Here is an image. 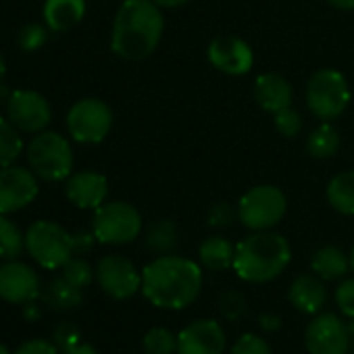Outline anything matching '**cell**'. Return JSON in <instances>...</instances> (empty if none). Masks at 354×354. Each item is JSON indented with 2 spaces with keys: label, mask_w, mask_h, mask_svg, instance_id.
<instances>
[{
  "label": "cell",
  "mask_w": 354,
  "mask_h": 354,
  "mask_svg": "<svg viewBox=\"0 0 354 354\" xmlns=\"http://www.w3.org/2000/svg\"><path fill=\"white\" fill-rule=\"evenodd\" d=\"M113 127V111L100 98H82L67 113V129L80 144L102 142Z\"/></svg>",
  "instance_id": "9"
},
{
  "label": "cell",
  "mask_w": 354,
  "mask_h": 354,
  "mask_svg": "<svg viewBox=\"0 0 354 354\" xmlns=\"http://www.w3.org/2000/svg\"><path fill=\"white\" fill-rule=\"evenodd\" d=\"M335 304H337V308H339V313L344 317L354 321V277L344 279L335 288Z\"/></svg>",
  "instance_id": "35"
},
{
  "label": "cell",
  "mask_w": 354,
  "mask_h": 354,
  "mask_svg": "<svg viewBox=\"0 0 354 354\" xmlns=\"http://www.w3.org/2000/svg\"><path fill=\"white\" fill-rule=\"evenodd\" d=\"M24 250H26V234H21V230L11 219L0 215V259L15 261Z\"/></svg>",
  "instance_id": "28"
},
{
  "label": "cell",
  "mask_w": 354,
  "mask_h": 354,
  "mask_svg": "<svg viewBox=\"0 0 354 354\" xmlns=\"http://www.w3.org/2000/svg\"><path fill=\"white\" fill-rule=\"evenodd\" d=\"M38 296L40 277L30 265L21 261H7L0 265V298L11 304H30Z\"/></svg>",
  "instance_id": "15"
},
{
  "label": "cell",
  "mask_w": 354,
  "mask_h": 354,
  "mask_svg": "<svg viewBox=\"0 0 354 354\" xmlns=\"http://www.w3.org/2000/svg\"><path fill=\"white\" fill-rule=\"evenodd\" d=\"M48 40V32L40 24H28L17 34V44L24 53H36L40 50Z\"/></svg>",
  "instance_id": "31"
},
{
  "label": "cell",
  "mask_w": 354,
  "mask_h": 354,
  "mask_svg": "<svg viewBox=\"0 0 354 354\" xmlns=\"http://www.w3.org/2000/svg\"><path fill=\"white\" fill-rule=\"evenodd\" d=\"M288 300L296 310H300L304 315H317L327 302V288H325L323 279L315 273L298 275L290 283Z\"/></svg>",
  "instance_id": "19"
},
{
  "label": "cell",
  "mask_w": 354,
  "mask_h": 354,
  "mask_svg": "<svg viewBox=\"0 0 354 354\" xmlns=\"http://www.w3.org/2000/svg\"><path fill=\"white\" fill-rule=\"evenodd\" d=\"M30 257L44 269H63L75 252V236L55 221H36L26 234Z\"/></svg>",
  "instance_id": "5"
},
{
  "label": "cell",
  "mask_w": 354,
  "mask_h": 354,
  "mask_svg": "<svg viewBox=\"0 0 354 354\" xmlns=\"http://www.w3.org/2000/svg\"><path fill=\"white\" fill-rule=\"evenodd\" d=\"M142 232V215L129 203L115 201L96 209L92 219V234L96 242L109 246H123L133 242Z\"/></svg>",
  "instance_id": "8"
},
{
  "label": "cell",
  "mask_w": 354,
  "mask_h": 354,
  "mask_svg": "<svg viewBox=\"0 0 354 354\" xmlns=\"http://www.w3.org/2000/svg\"><path fill=\"white\" fill-rule=\"evenodd\" d=\"M0 354H11V352H9V348H7L5 344H0Z\"/></svg>",
  "instance_id": "46"
},
{
  "label": "cell",
  "mask_w": 354,
  "mask_h": 354,
  "mask_svg": "<svg viewBox=\"0 0 354 354\" xmlns=\"http://www.w3.org/2000/svg\"><path fill=\"white\" fill-rule=\"evenodd\" d=\"M238 217V209L234 211L232 205L227 203H217L211 213H209V225L211 227H227L234 223V219Z\"/></svg>",
  "instance_id": "36"
},
{
  "label": "cell",
  "mask_w": 354,
  "mask_h": 354,
  "mask_svg": "<svg viewBox=\"0 0 354 354\" xmlns=\"http://www.w3.org/2000/svg\"><path fill=\"white\" fill-rule=\"evenodd\" d=\"M288 211V198L281 188L261 184L250 188L238 203V219L250 232L273 230Z\"/></svg>",
  "instance_id": "7"
},
{
  "label": "cell",
  "mask_w": 354,
  "mask_h": 354,
  "mask_svg": "<svg viewBox=\"0 0 354 354\" xmlns=\"http://www.w3.org/2000/svg\"><path fill=\"white\" fill-rule=\"evenodd\" d=\"M209 63L232 77H240L246 75L252 65H254V53L250 48V44L238 36L225 34V36H217L207 50Z\"/></svg>",
  "instance_id": "14"
},
{
  "label": "cell",
  "mask_w": 354,
  "mask_h": 354,
  "mask_svg": "<svg viewBox=\"0 0 354 354\" xmlns=\"http://www.w3.org/2000/svg\"><path fill=\"white\" fill-rule=\"evenodd\" d=\"M290 242L277 232H252L236 246L232 269L242 281L267 283L277 279L290 265Z\"/></svg>",
  "instance_id": "3"
},
{
  "label": "cell",
  "mask_w": 354,
  "mask_h": 354,
  "mask_svg": "<svg viewBox=\"0 0 354 354\" xmlns=\"http://www.w3.org/2000/svg\"><path fill=\"white\" fill-rule=\"evenodd\" d=\"M28 165L44 182H63L73 171V150L65 136L38 131L28 144Z\"/></svg>",
  "instance_id": "4"
},
{
  "label": "cell",
  "mask_w": 354,
  "mask_h": 354,
  "mask_svg": "<svg viewBox=\"0 0 354 354\" xmlns=\"http://www.w3.org/2000/svg\"><path fill=\"white\" fill-rule=\"evenodd\" d=\"M154 5H158L160 9H177V7H184L188 5L190 0H152Z\"/></svg>",
  "instance_id": "40"
},
{
  "label": "cell",
  "mask_w": 354,
  "mask_h": 354,
  "mask_svg": "<svg viewBox=\"0 0 354 354\" xmlns=\"http://www.w3.org/2000/svg\"><path fill=\"white\" fill-rule=\"evenodd\" d=\"M325 196L329 207L339 215H354V171H342L331 177Z\"/></svg>",
  "instance_id": "22"
},
{
  "label": "cell",
  "mask_w": 354,
  "mask_h": 354,
  "mask_svg": "<svg viewBox=\"0 0 354 354\" xmlns=\"http://www.w3.org/2000/svg\"><path fill=\"white\" fill-rule=\"evenodd\" d=\"M273 123H275V129L286 138H294L302 129V119H300L298 111H294L292 106H286V109L273 113Z\"/></svg>",
  "instance_id": "33"
},
{
  "label": "cell",
  "mask_w": 354,
  "mask_h": 354,
  "mask_svg": "<svg viewBox=\"0 0 354 354\" xmlns=\"http://www.w3.org/2000/svg\"><path fill=\"white\" fill-rule=\"evenodd\" d=\"M232 354H273L265 337L257 333H244L232 348Z\"/></svg>",
  "instance_id": "34"
},
{
  "label": "cell",
  "mask_w": 354,
  "mask_h": 354,
  "mask_svg": "<svg viewBox=\"0 0 354 354\" xmlns=\"http://www.w3.org/2000/svg\"><path fill=\"white\" fill-rule=\"evenodd\" d=\"M203 292V269L198 263L177 257H156L142 269V294L158 308L182 310Z\"/></svg>",
  "instance_id": "1"
},
{
  "label": "cell",
  "mask_w": 354,
  "mask_h": 354,
  "mask_svg": "<svg viewBox=\"0 0 354 354\" xmlns=\"http://www.w3.org/2000/svg\"><path fill=\"white\" fill-rule=\"evenodd\" d=\"M254 100L257 104L267 111V113H277L286 106H292L294 100V90L290 82L281 73H261L254 80Z\"/></svg>",
  "instance_id": "18"
},
{
  "label": "cell",
  "mask_w": 354,
  "mask_h": 354,
  "mask_svg": "<svg viewBox=\"0 0 354 354\" xmlns=\"http://www.w3.org/2000/svg\"><path fill=\"white\" fill-rule=\"evenodd\" d=\"M337 148H339V133L329 121H323L306 138V150L313 158L319 160L329 158L337 152Z\"/></svg>",
  "instance_id": "25"
},
{
  "label": "cell",
  "mask_w": 354,
  "mask_h": 354,
  "mask_svg": "<svg viewBox=\"0 0 354 354\" xmlns=\"http://www.w3.org/2000/svg\"><path fill=\"white\" fill-rule=\"evenodd\" d=\"M219 310H221V315H223L227 321H240V319L246 315L248 304H246V298H244L240 292L227 290V292H223L221 298H219Z\"/></svg>",
  "instance_id": "32"
},
{
  "label": "cell",
  "mask_w": 354,
  "mask_h": 354,
  "mask_svg": "<svg viewBox=\"0 0 354 354\" xmlns=\"http://www.w3.org/2000/svg\"><path fill=\"white\" fill-rule=\"evenodd\" d=\"M15 354H59V346L46 339H28L15 350Z\"/></svg>",
  "instance_id": "38"
},
{
  "label": "cell",
  "mask_w": 354,
  "mask_h": 354,
  "mask_svg": "<svg viewBox=\"0 0 354 354\" xmlns=\"http://www.w3.org/2000/svg\"><path fill=\"white\" fill-rule=\"evenodd\" d=\"M96 281L115 300H127L142 290V273L129 259L119 254H106L98 261Z\"/></svg>",
  "instance_id": "11"
},
{
  "label": "cell",
  "mask_w": 354,
  "mask_h": 354,
  "mask_svg": "<svg viewBox=\"0 0 354 354\" xmlns=\"http://www.w3.org/2000/svg\"><path fill=\"white\" fill-rule=\"evenodd\" d=\"M44 300L55 310H69L82 304V290L69 283L65 277H57L46 286Z\"/></svg>",
  "instance_id": "26"
},
{
  "label": "cell",
  "mask_w": 354,
  "mask_h": 354,
  "mask_svg": "<svg viewBox=\"0 0 354 354\" xmlns=\"http://www.w3.org/2000/svg\"><path fill=\"white\" fill-rule=\"evenodd\" d=\"M350 269L354 271V246H352V252H350Z\"/></svg>",
  "instance_id": "45"
},
{
  "label": "cell",
  "mask_w": 354,
  "mask_h": 354,
  "mask_svg": "<svg viewBox=\"0 0 354 354\" xmlns=\"http://www.w3.org/2000/svg\"><path fill=\"white\" fill-rule=\"evenodd\" d=\"M350 350H352V354H354V321H352V325H350Z\"/></svg>",
  "instance_id": "44"
},
{
  "label": "cell",
  "mask_w": 354,
  "mask_h": 354,
  "mask_svg": "<svg viewBox=\"0 0 354 354\" xmlns=\"http://www.w3.org/2000/svg\"><path fill=\"white\" fill-rule=\"evenodd\" d=\"M24 152V140L19 129L9 121V117H0V167L15 165Z\"/></svg>",
  "instance_id": "27"
},
{
  "label": "cell",
  "mask_w": 354,
  "mask_h": 354,
  "mask_svg": "<svg viewBox=\"0 0 354 354\" xmlns=\"http://www.w3.org/2000/svg\"><path fill=\"white\" fill-rule=\"evenodd\" d=\"M67 198L71 205L77 209H92L96 211L98 207L104 205L109 196V182L102 173L96 171H77L71 173L67 186H65Z\"/></svg>",
  "instance_id": "17"
},
{
  "label": "cell",
  "mask_w": 354,
  "mask_h": 354,
  "mask_svg": "<svg viewBox=\"0 0 354 354\" xmlns=\"http://www.w3.org/2000/svg\"><path fill=\"white\" fill-rule=\"evenodd\" d=\"M306 106L321 121L337 119L350 104V86L344 73L319 69L306 82Z\"/></svg>",
  "instance_id": "6"
},
{
  "label": "cell",
  "mask_w": 354,
  "mask_h": 354,
  "mask_svg": "<svg viewBox=\"0 0 354 354\" xmlns=\"http://www.w3.org/2000/svg\"><path fill=\"white\" fill-rule=\"evenodd\" d=\"M177 244H180V232H177V225L169 219L154 221L146 230V246L158 257L173 254Z\"/></svg>",
  "instance_id": "24"
},
{
  "label": "cell",
  "mask_w": 354,
  "mask_h": 354,
  "mask_svg": "<svg viewBox=\"0 0 354 354\" xmlns=\"http://www.w3.org/2000/svg\"><path fill=\"white\" fill-rule=\"evenodd\" d=\"M165 17L152 0H123L111 32V48L125 61H144L160 44Z\"/></svg>",
  "instance_id": "2"
},
{
  "label": "cell",
  "mask_w": 354,
  "mask_h": 354,
  "mask_svg": "<svg viewBox=\"0 0 354 354\" xmlns=\"http://www.w3.org/2000/svg\"><path fill=\"white\" fill-rule=\"evenodd\" d=\"M63 354H98L90 344H77V346H73V348H69V350H63Z\"/></svg>",
  "instance_id": "41"
},
{
  "label": "cell",
  "mask_w": 354,
  "mask_h": 354,
  "mask_svg": "<svg viewBox=\"0 0 354 354\" xmlns=\"http://www.w3.org/2000/svg\"><path fill=\"white\" fill-rule=\"evenodd\" d=\"M86 15V0H46L42 17L48 30L61 34L82 24Z\"/></svg>",
  "instance_id": "20"
},
{
  "label": "cell",
  "mask_w": 354,
  "mask_h": 354,
  "mask_svg": "<svg viewBox=\"0 0 354 354\" xmlns=\"http://www.w3.org/2000/svg\"><path fill=\"white\" fill-rule=\"evenodd\" d=\"M5 73H7V63H5L3 55H0V82L5 80Z\"/></svg>",
  "instance_id": "43"
},
{
  "label": "cell",
  "mask_w": 354,
  "mask_h": 354,
  "mask_svg": "<svg viewBox=\"0 0 354 354\" xmlns=\"http://www.w3.org/2000/svg\"><path fill=\"white\" fill-rule=\"evenodd\" d=\"M146 354H177V335L167 327H152L142 337Z\"/></svg>",
  "instance_id": "29"
},
{
  "label": "cell",
  "mask_w": 354,
  "mask_h": 354,
  "mask_svg": "<svg viewBox=\"0 0 354 354\" xmlns=\"http://www.w3.org/2000/svg\"><path fill=\"white\" fill-rule=\"evenodd\" d=\"M310 269L323 281L342 279L350 269V257H346L344 250H339L337 246H323L315 250L310 259Z\"/></svg>",
  "instance_id": "21"
},
{
  "label": "cell",
  "mask_w": 354,
  "mask_h": 354,
  "mask_svg": "<svg viewBox=\"0 0 354 354\" xmlns=\"http://www.w3.org/2000/svg\"><path fill=\"white\" fill-rule=\"evenodd\" d=\"M227 335L215 319H198L177 333V354H223Z\"/></svg>",
  "instance_id": "16"
},
{
  "label": "cell",
  "mask_w": 354,
  "mask_h": 354,
  "mask_svg": "<svg viewBox=\"0 0 354 354\" xmlns=\"http://www.w3.org/2000/svg\"><path fill=\"white\" fill-rule=\"evenodd\" d=\"M55 344H57L61 350H69V348L77 346V344H80V331H77V327L71 325V323L59 325L57 331H55Z\"/></svg>",
  "instance_id": "37"
},
{
  "label": "cell",
  "mask_w": 354,
  "mask_h": 354,
  "mask_svg": "<svg viewBox=\"0 0 354 354\" xmlns=\"http://www.w3.org/2000/svg\"><path fill=\"white\" fill-rule=\"evenodd\" d=\"M234 257H236V246L223 236H211L198 248L201 263L211 271L230 269L234 265Z\"/></svg>",
  "instance_id": "23"
},
{
  "label": "cell",
  "mask_w": 354,
  "mask_h": 354,
  "mask_svg": "<svg viewBox=\"0 0 354 354\" xmlns=\"http://www.w3.org/2000/svg\"><path fill=\"white\" fill-rule=\"evenodd\" d=\"M327 3L339 11H354V0H327Z\"/></svg>",
  "instance_id": "42"
},
{
  "label": "cell",
  "mask_w": 354,
  "mask_h": 354,
  "mask_svg": "<svg viewBox=\"0 0 354 354\" xmlns=\"http://www.w3.org/2000/svg\"><path fill=\"white\" fill-rule=\"evenodd\" d=\"M259 325L265 329V331H277L281 327V319L273 313H265L259 317Z\"/></svg>",
  "instance_id": "39"
},
{
  "label": "cell",
  "mask_w": 354,
  "mask_h": 354,
  "mask_svg": "<svg viewBox=\"0 0 354 354\" xmlns=\"http://www.w3.org/2000/svg\"><path fill=\"white\" fill-rule=\"evenodd\" d=\"M7 117L24 133L44 131L53 119L50 102L34 90H15L7 98Z\"/></svg>",
  "instance_id": "13"
},
{
  "label": "cell",
  "mask_w": 354,
  "mask_h": 354,
  "mask_svg": "<svg viewBox=\"0 0 354 354\" xmlns=\"http://www.w3.org/2000/svg\"><path fill=\"white\" fill-rule=\"evenodd\" d=\"M63 277H65L69 283H73L75 288L84 290V288H88V286L94 281L96 271L92 269V265H90L88 261H84V259H80V257H73V259H69V261L65 263V267H63Z\"/></svg>",
  "instance_id": "30"
},
{
  "label": "cell",
  "mask_w": 354,
  "mask_h": 354,
  "mask_svg": "<svg viewBox=\"0 0 354 354\" xmlns=\"http://www.w3.org/2000/svg\"><path fill=\"white\" fill-rule=\"evenodd\" d=\"M304 346L308 354H348L350 325L335 313H317L306 325Z\"/></svg>",
  "instance_id": "10"
},
{
  "label": "cell",
  "mask_w": 354,
  "mask_h": 354,
  "mask_svg": "<svg viewBox=\"0 0 354 354\" xmlns=\"http://www.w3.org/2000/svg\"><path fill=\"white\" fill-rule=\"evenodd\" d=\"M38 175L28 167H0V215L26 209L38 196Z\"/></svg>",
  "instance_id": "12"
}]
</instances>
